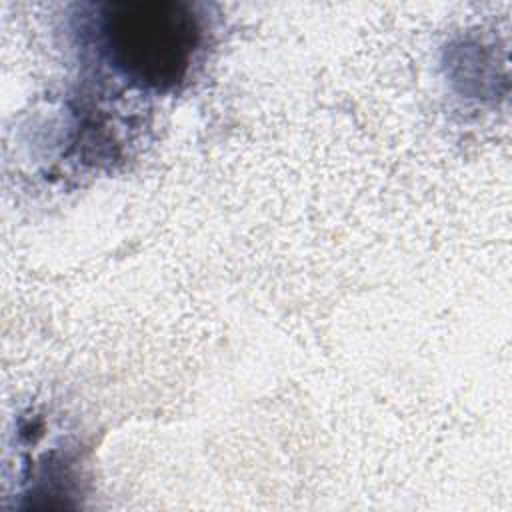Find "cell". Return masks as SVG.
Returning <instances> with one entry per match:
<instances>
[{"instance_id":"obj_1","label":"cell","mask_w":512,"mask_h":512,"mask_svg":"<svg viewBox=\"0 0 512 512\" xmlns=\"http://www.w3.org/2000/svg\"><path fill=\"white\" fill-rule=\"evenodd\" d=\"M102 16L108 56L126 76L158 88L184 78L200 42L190 4L120 2Z\"/></svg>"}]
</instances>
